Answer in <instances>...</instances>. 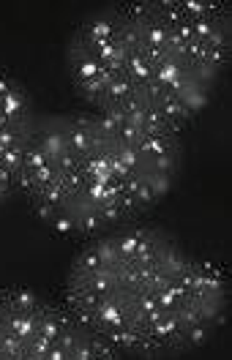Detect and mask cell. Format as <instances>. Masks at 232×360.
<instances>
[{
    "mask_svg": "<svg viewBox=\"0 0 232 360\" xmlns=\"http://www.w3.org/2000/svg\"><path fill=\"white\" fill-rule=\"evenodd\" d=\"M230 49L224 0H120L74 25L63 66L88 110L181 131L219 93Z\"/></svg>",
    "mask_w": 232,
    "mask_h": 360,
    "instance_id": "6da1fadb",
    "label": "cell"
},
{
    "mask_svg": "<svg viewBox=\"0 0 232 360\" xmlns=\"http://www.w3.org/2000/svg\"><path fill=\"white\" fill-rule=\"evenodd\" d=\"M63 303L126 360H169L224 328L230 278L167 226L134 221L77 248Z\"/></svg>",
    "mask_w": 232,
    "mask_h": 360,
    "instance_id": "7a4b0ae2",
    "label": "cell"
},
{
    "mask_svg": "<svg viewBox=\"0 0 232 360\" xmlns=\"http://www.w3.org/2000/svg\"><path fill=\"white\" fill-rule=\"evenodd\" d=\"M183 136L96 110L46 112L25 156L20 191L49 229L96 238L134 224L175 188Z\"/></svg>",
    "mask_w": 232,
    "mask_h": 360,
    "instance_id": "3957f363",
    "label": "cell"
},
{
    "mask_svg": "<svg viewBox=\"0 0 232 360\" xmlns=\"http://www.w3.org/2000/svg\"><path fill=\"white\" fill-rule=\"evenodd\" d=\"M0 360H126L88 322L46 295L0 290Z\"/></svg>",
    "mask_w": 232,
    "mask_h": 360,
    "instance_id": "277c9868",
    "label": "cell"
},
{
    "mask_svg": "<svg viewBox=\"0 0 232 360\" xmlns=\"http://www.w3.org/2000/svg\"><path fill=\"white\" fill-rule=\"evenodd\" d=\"M39 107L22 79L0 71V205L20 191L30 139L36 134Z\"/></svg>",
    "mask_w": 232,
    "mask_h": 360,
    "instance_id": "5b68a950",
    "label": "cell"
}]
</instances>
